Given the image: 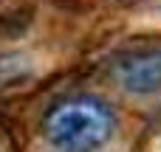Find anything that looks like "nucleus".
<instances>
[{"mask_svg": "<svg viewBox=\"0 0 161 152\" xmlns=\"http://www.w3.org/2000/svg\"><path fill=\"white\" fill-rule=\"evenodd\" d=\"M116 130L113 110L96 96H74L42 118V135L57 152H99Z\"/></svg>", "mask_w": 161, "mask_h": 152, "instance_id": "f257e3e1", "label": "nucleus"}, {"mask_svg": "<svg viewBox=\"0 0 161 152\" xmlns=\"http://www.w3.org/2000/svg\"><path fill=\"white\" fill-rule=\"evenodd\" d=\"M28 73L25 62L20 56H0V85H11Z\"/></svg>", "mask_w": 161, "mask_h": 152, "instance_id": "7ed1b4c3", "label": "nucleus"}, {"mask_svg": "<svg viewBox=\"0 0 161 152\" xmlns=\"http://www.w3.org/2000/svg\"><path fill=\"white\" fill-rule=\"evenodd\" d=\"M116 79L127 93L150 96L161 90V48L127 54L116 65Z\"/></svg>", "mask_w": 161, "mask_h": 152, "instance_id": "f03ea898", "label": "nucleus"}]
</instances>
